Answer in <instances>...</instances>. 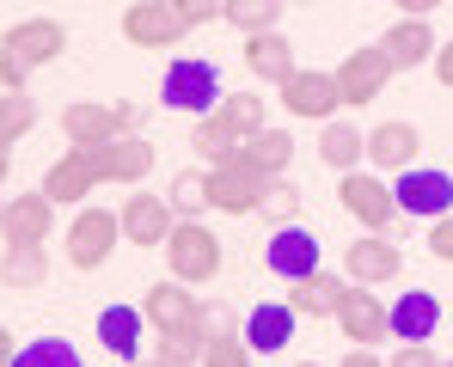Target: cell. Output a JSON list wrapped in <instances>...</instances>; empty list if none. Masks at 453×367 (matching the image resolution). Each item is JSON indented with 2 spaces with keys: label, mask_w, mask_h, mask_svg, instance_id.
I'll list each match as a JSON object with an SVG mask.
<instances>
[{
  "label": "cell",
  "mask_w": 453,
  "mask_h": 367,
  "mask_svg": "<svg viewBox=\"0 0 453 367\" xmlns=\"http://www.w3.org/2000/svg\"><path fill=\"white\" fill-rule=\"evenodd\" d=\"M264 264H270L276 282H301V276L319 270V239L306 226H276L270 245H264Z\"/></svg>",
  "instance_id": "2e32d148"
},
{
  "label": "cell",
  "mask_w": 453,
  "mask_h": 367,
  "mask_svg": "<svg viewBox=\"0 0 453 367\" xmlns=\"http://www.w3.org/2000/svg\"><path fill=\"white\" fill-rule=\"evenodd\" d=\"M349 282H337L331 270H312L301 282H288V306L301 312V318H337V300H343Z\"/></svg>",
  "instance_id": "4316f807"
},
{
  "label": "cell",
  "mask_w": 453,
  "mask_h": 367,
  "mask_svg": "<svg viewBox=\"0 0 453 367\" xmlns=\"http://www.w3.org/2000/svg\"><path fill=\"white\" fill-rule=\"evenodd\" d=\"M441 367H453V362H441Z\"/></svg>",
  "instance_id": "681fc988"
},
{
  "label": "cell",
  "mask_w": 453,
  "mask_h": 367,
  "mask_svg": "<svg viewBox=\"0 0 453 367\" xmlns=\"http://www.w3.org/2000/svg\"><path fill=\"white\" fill-rule=\"evenodd\" d=\"M245 153L270 172V178H288V159H295V135L288 129H257L251 141H245Z\"/></svg>",
  "instance_id": "4dcf8cb0"
},
{
  "label": "cell",
  "mask_w": 453,
  "mask_h": 367,
  "mask_svg": "<svg viewBox=\"0 0 453 367\" xmlns=\"http://www.w3.org/2000/svg\"><path fill=\"white\" fill-rule=\"evenodd\" d=\"M62 135H68V147L117 141V135H123V117H117V104H98V98H74V104L62 111Z\"/></svg>",
  "instance_id": "ffe728a7"
},
{
  "label": "cell",
  "mask_w": 453,
  "mask_h": 367,
  "mask_svg": "<svg viewBox=\"0 0 453 367\" xmlns=\"http://www.w3.org/2000/svg\"><path fill=\"white\" fill-rule=\"evenodd\" d=\"M417 153H423L417 123H398V117H392V123L368 129V165H374L380 178H386V172H392V178H398V172H411V165H417Z\"/></svg>",
  "instance_id": "e0dca14e"
},
{
  "label": "cell",
  "mask_w": 453,
  "mask_h": 367,
  "mask_svg": "<svg viewBox=\"0 0 453 367\" xmlns=\"http://www.w3.org/2000/svg\"><path fill=\"white\" fill-rule=\"evenodd\" d=\"M159 104L178 111V117H209L221 104V73H215V62H203V56L172 62L165 80H159Z\"/></svg>",
  "instance_id": "5b68a950"
},
{
  "label": "cell",
  "mask_w": 453,
  "mask_h": 367,
  "mask_svg": "<svg viewBox=\"0 0 453 367\" xmlns=\"http://www.w3.org/2000/svg\"><path fill=\"white\" fill-rule=\"evenodd\" d=\"M68 50V25L62 19H19L0 37V92H25V80L50 62H62Z\"/></svg>",
  "instance_id": "6da1fadb"
},
{
  "label": "cell",
  "mask_w": 453,
  "mask_h": 367,
  "mask_svg": "<svg viewBox=\"0 0 453 367\" xmlns=\"http://www.w3.org/2000/svg\"><path fill=\"white\" fill-rule=\"evenodd\" d=\"M203 331H153V367H203Z\"/></svg>",
  "instance_id": "f1b7e54d"
},
{
  "label": "cell",
  "mask_w": 453,
  "mask_h": 367,
  "mask_svg": "<svg viewBox=\"0 0 453 367\" xmlns=\"http://www.w3.org/2000/svg\"><path fill=\"white\" fill-rule=\"evenodd\" d=\"M37 129V98L25 92H0V147L12 153V141H25Z\"/></svg>",
  "instance_id": "1f68e13d"
},
{
  "label": "cell",
  "mask_w": 453,
  "mask_h": 367,
  "mask_svg": "<svg viewBox=\"0 0 453 367\" xmlns=\"http://www.w3.org/2000/svg\"><path fill=\"white\" fill-rule=\"evenodd\" d=\"M165 203H172V215H178V220H196L203 209H209V172H190V165H184V172L172 178Z\"/></svg>",
  "instance_id": "d6a6232c"
},
{
  "label": "cell",
  "mask_w": 453,
  "mask_h": 367,
  "mask_svg": "<svg viewBox=\"0 0 453 367\" xmlns=\"http://www.w3.org/2000/svg\"><path fill=\"white\" fill-rule=\"evenodd\" d=\"M337 331H343V343H356V349H374L392 337V306L380 300L368 282H349L343 300H337Z\"/></svg>",
  "instance_id": "ba28073f"
},
{
  "label": "cell",
  "mask_w": 453,
  "mask_h": 367,
  "mask_svg": "<svg viewBox=\"0 0 453 367\" xmlns=\"http://www.w3.org/2000/svg\"><path fill=\"white\" fill-rule=\"evenodd\" d=\"M386 367H441V356H435L429 343H398V349L386 356Z\"/></svg>",
  "instance_id": "f35d334b"
},
{
  "label": "cell",
  "mask_w": 453,
  "mask_h": 367,
  "mask_svg": "<svg viewBox=\"0 0 453 367\" xmlns=\"http://www.w3.org/2000/svg\"><path fill=\"white\" fill-rule=\"evenodd\" d=\"M380 43H386V56H392V68H398V73L435 62V50H441V43H435V31H429V19H398Z\"/></svg>",
  "instance_id": "7402d4cb"
},
{
  "label": "cell",
  "mask_w": 453,
  "mask_h": 367,
  "mask_svg": "<svg viewBox=\"0 0 453 367\" xmlns=\"http://www.w3.org/2000/svg\"><path fill=\"white\" fill-rule=\"evenodd\" d=\"M429 251H435V257H441V264H453V215L429 220Z\"/></svg>",
  "instance_id": "60d3db41"
},
{
  "label": "cell",
  "mask_w": 453,
  "mask_h": 367,
  "mask_svg": "<svg viewBox=\"0 0 453 367\" xmlns=\"http://www.w3.org/2000/svg\"><path fill=\"white\" fill-rule=\"evenodd\" d=\"M270 190H276V178L239 147V153H226L209 165V209H221V215H257L264 203H270Z\"/></svg>",
  "instance_id": "7a4b0ae2"
},
{
  "label": "cell",
  "mask_w": 453,
  "mask_h": 367,
  "mask_svg": "<svg viewBox=\"0 0 453 367\" xmlns=\"http://www.w3.org/2000/svg\"><path fill=\"white\" fill-rule=\"evenodd\" d=\"M343 276H349V282H368V288H386V282L404 276V251H398L386 233H368V239L343 245Z\"/></svg>",
  "instance_id": "5bb4252c"
},
{
  "label": "cell",
  "mask_w": 453,
  "mask_h": 367,
  "mask_svg": "<svg viewBox=\"0 0 453 367\" xmlns=\"http://www.w3.org/2000/svg\"><path fill=\"white\" fill-rule=\"evenodd\" d=\"M117 245H123V220H117V209H80V215L68 220V264H74L80 276L104 270Z\"/></svg>",
  "instance_id": "8992f818"
},
{
  "label": "cell",
  "mask_w": 453,
  "mask_h": 367,
  "mask_svg": "<svg viewBox=\"0 0 453 367\" xmlns=\"http://www.w3.org/2000/svg\"><path fill=\"white\" fill-rule=\"evenodd\" d=\"M239 147H245V135L226 123L221 111H209V117H196V123H190V153H196V159H209V165L226 159V153H239Z\"/></svg>",
  "instance_id": "83f0119b"
},
{
  "label": "cell",
  "mask_w": 453,
  "mask_h": 367,
  "mask_svg": "<svg viewBox=\"0 0 453 367\" xmlns=\"http://www.w3.org/2000/svg\"><path fill=\"white\" fill-rule=\"evenodd\" d=\"M142 306H104L98 312V343L117 356V362H135L142 356Z\"/></svg>",
  "instance_id": "484cf974"
},
{
  "label": "cell",
  "mask_w": 453,
  "mask_h": 367,
  "mask_svg": "<svg viewBox=\"0 0 453 367\" xmlns=\"http://www.w3.org/2000/svg\"><path fill=\"white\" fill-rule=\"evenodd\" d=\"M337 367H386V362H380L374 349H349V356H343V362H337Z\"/></svg>",
  "instance_id": "ee69618b"
},
{
  "label": "cell",
  "mask_w": 453,
  "mask_h": 367,
  "mask_svg": "<svg viewBox=\"0 0 453 367\" xmlns=\"http://www.w3.org/2000/svg\"><path fill=\"white\" fill-rule=\"evenodd\" d=\"M142 318H148L153 331H203V300L184 288L178 276H165V282L142 288Z\"/></svg>",
  "instance_id": "4fadbf2b"
},
{
  "label": "cell",
  "mask_w": 453,
  "mask_h": 367,
  "mask_svg": "<svg viewBox=\"0 0 453 367\" xmlns=\"http://www.w3.org/2000/svg\"><path fill=\"white\" fill-rule=\"evenodd\" d=\"M203 367H257V356H251L245 337L233 331V337H215V343L203 349Z\"/></svg>",
  "instance_id": "d590c367"
},
{
  "label": "cell",
  "mask_w": 453,
  "mask_h": 367,
  "mask_svg": "<svg viewBox=\"0 0 453 367\" xmlns=\"http://www.w3.org/2000/svg\"><path fill=\"white\" fill-rule=\"evenodd\" d=\"M6 172H12V153H6V147H0V184H6Z\"/></svg>",
  "instance_id": "bcb514c9"
},
{
  "label": "cell",
  "mask_w": 453,
  "mask_h": 367,
  "mask_svg": "<svg viewBox=\"0 0 453 367\" xmlns=\"http://www.w3.org/2000/svg\"><path fill=\"white\" fill-rule=\"evenodd\" d=\"M123 367H153V362H142V356H135V362H123Z\"/></svg>",
  "instance_id": "7dc6e473"
},
{
  "label": "cell",
  "mask_w": 453,
  "mask_h": 367,
  "mask_svg": "<svg viewBox=\"0 0 453 367\" xmlns=\"http://www.w3.org/2000/svg\"><path fill=\"white\" fill-rule=\"evenodd\" d=\"M337 196H343V209L362 220L368 233H392V226L404 220L398 196L386 190V178H380V172H362V165H356V172H343V178H337Z\"/></svg>",
  "instance_id": "52a82bcc"
},
{
  "label": "cell",
  "mask_w": 453,
  "mask_h": 367,
  "mask_svg": "<svg viewBox=\"0 0 453 367\" xmlns=\"http://www.w3.org/2000/svg\"><path fill=\"white\" fill-rule=\"evenodd\" d=\"M319 159H325V172H337V178H343V172H356V165H362V159H368V135H362V129H356V123H337V117H331V123H319Z\"/></svg>",
  "instance_id": "cb8c5ba5"
},
{
  "label": "cell",
  "mask_w": 453,
  "mask_h": 367,
  "mask_svg": "<svg viewBox=\"0 0 453 367\" xmlns=\"http://www.w3.org/2000/svg\"><path fill=\"white\" fill-rule=\"evenodd\" d=\"M276 92H282L288 117H306V123H331V117H337V104H343L337 73H319V68H295Z\"/></svg>",
  "instance_id": "7c38bea8"
},
{
  "label": "cell",
  "mask_w": 453,
  "mask_h": 367,
  "mask_svg": "<svg viewBox=\"0 0 453 367\" xmlns=\"http://www.w3.org/2000/svg\"><path fill=\"white\" fill-rule=\"evenodd\" d=\"M0 209H6V203H0Z\"/></svg>",
  "instance_id": "f907efd6"
},
{
  "label": "cell",
  "mask_w": 453,
  "mask_h": 367,
  "mask_svg": "<svg viewBox=\"0 0 453 367\" xmlns=\"http://www.w3.org/2000/svg\"><path fill=\"white\" fill-rule=\"evenodd\" d=\"M12 367H86V356L68 337H37V343H19Z\"/></svg>",
  "instance_id": "f546056e"
},
{
  "label": "cell",
  "mask_w": 453,
  "mask_h": 367,
  "mask_svg": "<svg viewBox=\"0 0 453 367\" xmlns=\"http://www.w3.org/2000/svg\"><path fill=\"white\" fill-rule=\"evenodd\" d=\"M117 220H123V239H129V245H165L172 226H178L172 203H165V196H148V190H142V196H123Z\"/></svg>",
  "instance_id": "d6986e66"
},
{
  "label": "cell",
  "mask_w": 453,
  "mask_h": 367,
  "mask_svg": "<svg viewBox=\"0 0 453 367\" xmlns=\"http://www.w3.org/2000/svg\"><path fill=\"white\" fill-rule=\"evenodd\" d=\"M392 196H398L404 220H441V215H453V178H448V172H435V165H411V172H398Z\"/></svg>",
  "instance_id": "8fae6325"
},
{
  "label": "cell",
  "mask_w": 453,
  "mask_h": 367,
  "mask_svg": "<svg viewBox=\"0 0 453 367\" xmlns=\"http://www.w3.org/2000/svg\"><path fill=\"white\" fill-rule=\"evenodd\" d=\"M178 12H184V25L196 31V25H215L226 12V0H178Z\"/></svg>",
  "instance_id": "ab89813d"
},
{
  "label": "cell",
  "mask_w": 453,
  "mask_h": 367,
  "mask_svg": "<svg viewBox=\"0 0 453 367\" xmlns=\"http://www.w3.org/2000/svg\"><path fill=\"white\" fill-rule=\"evenodd\" d=\"M257 215H270L276 226H295V215H301V190H295V178H276V190H270V203H264Z\"/></svg>",
  "instance_id": "8d00e7d4"
},
{
  "label": "cell",
  "mask_w": 453,
  "mask_h": 367,
  "mask_svg": "<svg viewBox=\"0 0 453 367\" xmlns=\"http://www.w3.org/2000/svg\"><path fill=\"white\" fill-rule=\"evenodd\" d=\"M159 251H165V270H172L184 288H203V282L221 276V239H215V226H203V220H178Z\"/></svg>",
  "instance_id": "3957f363"
},
{
  "label": "cell",
  "mask_w": 453,
  "mask_h": 367,
  "mask_svg": "<svg viewBox=\"0 0 453 367\" xmlns=\"http://www.w3.org/2000/svg\"><path fill=\"white\" fill-rule=\"evenodd\" d=\"M239 325H233V306H221V300H203V337L215 343V337H233Z\"/></svg>",
  "instance_id": "74e56055"
},
{
  "label": "cell",
  "mask_w": 453,
  "mask_h": 367,
  "mask_svg": "<svg viewBox=\"0 0 453 367\" xmlns=\"http://www.w3.org/2000/svg\"><path fill=\"white\" fill-rule=\"evenodd\" d=\"M0 282L12 294H43V282H50V251L43 245H6L0 251Z\"/></svg>",
  "instance_id": "d4e9b609"
},
{
  "label": "cell",
  "mask_w": 453,
  "mask_h": 367,
  "mask_svg": "<svg viewBox=\"0 0 453 367\" xmlns=\"http://www.w3.org/2000/svg\"><path fill=\"white\" fill-rule=\"evenodd\" d=\"M123 37L135 50H178L190 37V25H184L178 0H129L123 6Z\"/></svg>",
  "instance_id": "9c48e42d"
},
{
  "label": "cell",
  "mask_w": 453,
  "mask_h": 367,
  "mask_svg": "<svg viewBox=\"0 0 453 367\" xmlns=\"http://www.w3.org/2000/svg\"><path fill=\"white\" fill-rule=\"evenodd\" d=\"M295 367H319V362H295Z\"/></svg>",
  "instance_id": "c3c4849f"
},
{
  "label": "cell",
  "mask_w": 453,
  "mask_h": 367,
  "mask_svg": "<svg viewBox=\"0 0 453 367\" xmlns=\"http://www.w3.org/2000/svg\"><path fill=\"white\" fill-rule=\"evenodd\" d=\"M50 226H56V203H50L43 190L12 196V203L0 209V239H6V245H43Z\"/></svg>",
  "instance_id": "ac0fdd59"
},
{
  "label": "cell",
  "mask_w": 453,
  "mask_h": 367,
  "mask_svg": "<svg viewBox=\"0 0 453 367\" xmlns=\"http://www.w3.org/2000/svg\"><path fill=\"white\" fill-rule=\"evenodd\" d=\"M435 325H441V306H435V294L411 288L392 300V337L398 343H429L435 337Z\"/></svg>",
  "instance_id": "603a6c76"
},
{
  "label": "cell",
  "mask_w": 453,
  "mask_h": 367,
  "mask_svg": "<svg viewBox=\"0 0 453 367\" xmlns=\"http://www.w3.org/2000/svg\"><path fill=\"white\" fill-rule=\"evenodd\" d=\"M295 325H301V312L288 300H264V306L245 312V349L251 356H282L295 343Z\"/></svg>",
  "instance_id": "9a60e30c"
},
{
  "label": "cell",
  "mask_w": 453,
  "mask_h": 367,
  "mask_svg": "<svg viewBox=\"0 0 453 367\" xmlns=\"http://www.w3.org/2000/svg\"><path fill=\"white\" fill-rule=\"evenodd\" d=\"M392 6H398L404 19H429V12H441L448 0H392Z\"/></svg>",
  "instance_id": "b9f144b4"
},
{
  "label": "cell",
  "mask_w": 453,
  "mask_h": 367,
  "mask_svg": "<svg viewBox=\"0 0 453 367\" xmlns=\"http://www.w3.org/2000/svg\"><path fill=\"white\" fill-rule=\"evenodd\" d=\"M215 111H221V117L239 129V135H245V141H251L257 129H270V123H264V98H257V92H233V98H221V104H215Z\"/></svg>",
  "instance_id": "e575fe53"
},
{
  "label": "cell",
  "mask_w": 453,
  "mask_h": 367,
  "mask_svg": "<svg viewBox=\"0 0 453 367\" xmlns=\"http://www.w3.org/2000/svg\"><path fill=\"white\" fill-rule=\"evenodd\" d=\"M435 80H441V86L453 92V37L441 43V50H435Z\"/></svg>",
  "instance_id": "7bdbcfd3"
},
{
  "label": "cell",
  "mask_w": 453,
  "mask_h": 367,
  "mask_svg": "<svg viewBox=\"0 0 453 367\" xmlns=\"http://www.w3.org/2000/svg\"><path fill=\"white\" fill-rule=\"evenodd\" d=\"M239 56H245V68H251V80H270V86H282L288 73L301 68V62H295V43H288L282 31H251Z\"/></svg>",
  "instance_id": "44dd1931"
},
{
  "label": "cell",
  "mask_w": 453,
  "mask_h": 367,
  "mask_svg": "<svg viewBox=\"0 0 453 367\" xmlns=\"http://www.w3.org/2000/svg\"><path fill=\"white\" fill-rule=\"evenodd\" d=\"M282 6H288V0H226L221 19L233 25V31H245V37H251V31H276Z\"/></svg>",
  "instance_id": "836d02e7"
},
{
  "label": "cell",
  "mask_w": 453,
  "mask_h": 367,
  "mask_svg": "<svg viewBox=\"0 0 453 367\" xmlns=\"http://www.w3.org/2000/svg\"><path fill=\"white\" fill-rule=\"evenodd\" d=\"M392 56H386V43H368V50H349L343 62H337V92H343V104L349 111H362V104H374L386 98V80H392Z\"/></svg>",
  "instance_id": "30bf717a"
},
{
  "label": "cell",
  "mask_w": 453,
  "mask_h": 367,
  "mask_svg": "<svg viewBox=\"0 0 453 367\" xmlns=\"http://www.w3.org/2000/svg\"><path fill=\"white\" fill-rule=\"evenodd\" d=\"M74 159L86 165L92 184H142L159 153H153L148 135H117V141H98V147H74Z\"/></svg>",
  "instance_id": "277c9868"
},
{
  "label": "cell",
  "mask_w": 453,
  "mask_h": 367,
  "mask_svg": "<svg viewBox=\"0 0 453 367\" xmlns=\"http://www.w3.org/2000/svg\"><path fill=\"white\" fill-rule=\"evenodd\" d=\"M12 356H19V337H12V331L0 325V367H12Z\"/></svg>",
  "instance_id": "f6af8a7d"
}]
</instances>
